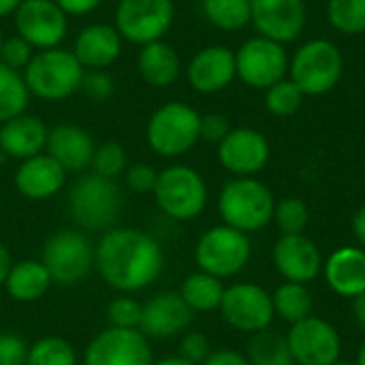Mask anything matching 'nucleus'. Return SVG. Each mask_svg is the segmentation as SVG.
I'll use <instances>...</instances> for the list:
<instances>
[{
  "instance_id": "nucleus-1",
  "label": "nucleus",
  "mask_w": 365,
  "mask_h": 365,
  "mask_svg": "<svg viewBox=\"0 0 365 365\" xmlns=\"http://www.w3.org/2000/svg\"><path fill=\"white\" fill-rule=\"evenodd\" d=\"M165 267V252L150 233L113 227L94 244V269L111 289L130 295L154 284Z\"/></svg>"
},
{
  "instance_id": "nucleus-2",
  "label": "nucleus",
  "mask_w": 365,
  "mask_h": 365,
  "mask_svg": "<svg viewBox=\"0 0 365 365\" xmlns=\"http://www.w3.org/2000/svg\"><path fill=\"white\" fill-rule=\"evenodd\" d=\"M124 207V197L115 180L86 173L68 190V212L79 231L105 233L115 227Z\"/></svg>"
},
{
  "instance_id": "nucleus-3",
  "label": "nucleus",
  "mask_w": 365,
  "mask_h": 365,
  "mask_svg": "<svg viewBox=\"0 0 365 365\" xmlns=\"http://www.w3.org/2000/svg\"><path fill=\"white\" fill-rule=\"evenodd\" d=\"M274 192L257 178H233L218 192L222 225L246 235L263 231L274 216Z\"/></svg>"
},
{
  "instance_id": "nucleus-4",
  "label": "nucleus",
  "mask_w": 365,
  "mask_h": 365,
  "mask_svg": "<svg viewBox=\"0 0 365 365\" xmlns=\"http://www.w3.org/2000/svg\"><path fill=\"white\" fill-rule=\"evenodd\" d=\"M83 73L86 68L79 64L73 51L53 47L32 56L30 64L24 68V81L30 94L58 103L79 90Z\"/></svg>"
},
{
  "instance_id": "nucleus-5",
  "label": "nucleus",
  "mask_w": 365,
  "mask_h": 365,
  "mask_svg": "<svg viewBox=\"0 0 365 365\" xmlns=\"http://www.w3.org/2000/svg\"><path fill=\"white\" fill-rule=\"evenodd\" d=\"M148 145L165 158H178L201 141V113L180 101L158 107L145 126Z\"/></svg>"
},
{
  "instance_id": "nucleus-6",
  "label": "nucleus",
  "mask_w": 365,
  "mask_h": 365,
  "mask_svg": "<svg viewBox=\"0 0 365 365\" xmlns=\"http://www.w3.org/2000/svg\"><path fill=\"white\" fill-rule=\"evenodd\" d=\"M152 195L158 210L178 222L199 218L207 205V184L203 175L188 165H171L163 169Z\"/></svg>"
},
{
  "instance_id": "nucleus-7",
  "label": "nucleus",
  "mask_w": 365,
  "mask_h": 365,
  "mask_svg": "<svg viewBox=\"0 0 365 365\" xmlns=\"http://www.w3.org/2000/svg\"><path fill=\"white\" fill-rule=\"evenodd\" d=\"M344 71V58L336 43L312 38L304 43L289 62V79L304 96H323L331 92Z\"/></svg>"
},
{
  "instance_id": "nucleus-8",
  "label": "nucleus",
  "mask_w": 365,
  "mask_h": 365,
  "mask_svg": "<svg viewBox=\"0 0 365 365\" xmlns=\"http://www.w3.org/2000/svg\"><path fill=\"white\" fill-rule=\"evenodd\" d=\"M252 257L250 237L227 225L207 229L195 246V263L199 272L216 276L220 280L233 278L246 269Z\"/></svg>"
},
{
  "instance_id": "nucleus-9",
  "label": "nucleus",
  "mask_w": 365,
  "mask_h": 365,
  "mask_svg": "<svg viewBox=\"0 0 365 365\" xmlns=\"http://www.w3.org/2000/svg\"><path fill=\"white\" fill-rule=\"evenodd\" d=\"M41 263L53 284H79L94 269V244L79 229H60L43 244Z\"/></svg>"
},
{
  "instance_id": "nucleus-10",
  "label": "nucleus",
  "mask_w": 365,
  "mask_h": 365,
  "mask_svg": "<svg viewBox=\"0 0 365 365\" xmlns=\"http://www.w3.org/2000/svg\"><path fill=\"white\" fill-rule=\"evenodd\" d=\"M218 310L229 327L250 336L269 329L276 319L272 293L255 282H235L231 287H225Z\"/></svg>"
},
{
  "instance_id": "nucleus-11",
  "label": "nucleus",
  "mask_w": 365,
  "mask_h": 365,
  "mask_svg": "<svg viewBox=\"0 0 365 365\" xmlns=\"http://www.w3.org/2000/svg\"><path fill=\"white\" fill-rule=\"evenodd\" d=\"M173 0H120L115 9V30L122 38L148 45L163 41L173 24Z\"/></svg>"
},
{
  "instance_id": "nucleus-12",
  "label": "nucleus",
  "mask_w": 365,
  "mask_h": 365,
  "mask_svg": "<svg viewBox=\"0 0 365 365\" xmlns=\"http://www.w3.org/2000/svg\"><path fill=\"white\" fill-rule=\"evenodd\" d=\"M235 68L248 88L267 90L287 77L289 56L284 45L265 36H252L235 51Z\"/></svg>"
},
{
  "instance_id": "nucleus-13",
  "label": "nucleus",
  "mask_w": 365,
  "mask_h": 365,
  "mask_svg": "<svg viewBox=\"0 0 365 365\" xmlns=\"http://www.w3.org/2000/svg\"><path fill=\"white\" fill-rule=\"evenodd\" d=\"M287 344L295 365H331L342 355V338L338 329L314 314L291 325L287 331Z\"/></svg>"
},
{
  "instance_id": "nucleus-14",
  "label": "nucleus",
  "mask_w": 365,
  "mask_h": 365,
  "mask_svg": "<svg viewBox=\"0 0 365 365\" xmlns=\"http://www.w3.org/2000/svg\"><path fill=\"white\" fill-rule=\"evenodd\" d=\"M154 353L150 340L139 329L105 327L83 353V365H152Z\"/></svg>"
},
{
  "instance_id": "nucleus-15",
  "label": "nucleus",
  "mask_w": 365,
  "mask_h": 365,
  "mask_svg": "<svg viewBox=\"0 0 365 365\" xmlns=\"http://www.w3.org/2000/svg\"><path fill=\"white\" fill-rule=\"evenodd\" d=\"M17 34L34 49H53L68 30V15L53 0H21L15 11Z\"/></svg>"
},
{
  "instance_id": "nucleus-16",
  "label": "nucleus",
  "mask_w": 365,
  "mask_h": 365,
  "mask_svg": "<svg viewBox=\"0 0 365 365\" xmlns=\"http://www.w3.org/2000/svg\"><path fill=\"white\" fill-rule=\"evenodd\" d=\"M272 150L267 137L250 126L231 128L218 143V163L235 178H255L269 163Z\"/></svg>"
},
{
  "instance_id": "nucleus-17",
  "label": "nucleus",
  "mask_w": 365,
  "mask_h": 365,
  "mask_svg": "<svg viewBox=\"0 0 365 365\" xmlns=\"http://www.w3.org/2000/svg\"><path fill=\"white\" fill-rule=\"evenodd\" d=\"M250 24L259 36L280 45L295 41L306 26L304 0H250Z\"/></svg>"
},
{
  "instance_id": "nucleus-18",
  "label": "nucleus",
  "mask_w": 365,
  "mask_h": 365,
  "mask_svg": "<svg viewBox=\"0 0 365 365\" xmlns=\"http://www.w3.org/2000/svg\"><path fill=\"white\" fill-rule=\"evenodd\" d=\"M272 261L276 272L284 282L310 284L323 272V257L319 246L304 233L280 235L272 250Z\"/></svg>"
},
{
  "instance_id": "nucleus-19",
  "label": "nucleus",
  "mask_w": 365,
  "mask_h": 365,
  "mask_svg": "<svg viewBox=\"0 0 365 365\" xmlns=\"http://www.w3.org/2000/svg\"><path fill=\"white\" fill-rule=\"evenodd\" d=\"M192 314L178 291H163L143 304L139 331L148 340H169L188 331Z\"/></svg>"
},
{
  "instance_id": "nucleus-20",
  "label": "nucleus",
  "mask_w": 365,
  "mask_h": 365,
  "mask_svg": "<svg viewBox=\"0 0 365 365\" xmlns=\"http://www.w3.org/2000/svg\"><path fill=\"white\" fill-rule=\"evenodd\" d=\"M66 175V169L56 158H51L47 152H41L32 158L21 160L15 171L13 184L24 199L47 201L64 188Z\"/></svg>"
},
{
  "instance_id": "nucleus-21",
  "label": "nucleus",
  "mask_w": 365,
  "mask_h": 365,
  "mask_svg": "<svg viewBox=\"0 0 365 365\" xmlns=\"http://www.w3.org/2000/svg\"><path fill=\"white\" fill-rule=\"evenodd\" d=\"M237 77L235 53L225 45H210L197 51L188 64V81L201 94H214Z\"/></svg>"
},
{
  "instance_id": "nucleus-22",
  "label": "nucleus",
  "mask_w": 365,
  "mask_h": 365,
  "mask_svg": "<svg viewBox=\"0 0 365 365\" xmlns=\"http://www.w3.org/2000/svg\"><path fill=\"white\" fill-rule=\"evenodd\" d=\"M323 278L340 297L365 293V250L361 246H340L323 261Z\"/></svg>"
},
{
  "instance_id": "nucleus-23",
  "label": "nucleus",
  "mask_w": 365,
  "mask_h": 365,
  "mask_svg": "<svg viewBox=\"0 0 365 365\" xmlns=\"http://www.w3.org/2000/svg\"><path fill=\"white\" fill-rule=\"evenodd\" d=\"M45 150L66 169V173H81L92 165L96 145L86 128L77 124H58L49 130Z\"/></svg>"
},
{
  "instance_id": "nucleus-24",
  "label": "nucleus",
  "mask_w": 365,
  "mask_h": 365,
  "mask_svg": "<svg viewBox=\"0 0 365 365\" xmlns=\"http://www.w3.org/2000/svg\"><path fill=\"white\" fill-rule=\"evenodd\" d=\"M122 51V36L115 26L107 24H90L86 26L77 38L73 53L79 64L88 71H105V66L113 64Z\"/></svg>"
},
{
  "instance_id": "nucleus-25",
  "label": "nucleus",
  "mask_w": 365,
  "mask_h": 365,
  "mask_svg": "<svg viewBox=\"0 0 365 365\" xmlns=\"http://www.w3.org/2000/svg\"><path fill=\"white\" fill-rule=\"evenodd\" d=\"M49 128L36 115L21 113L4 124H0V152L26 160L41 154L47 145Z\"/></svg>"
},
{
  "instance_id": "nucleus-26",
  "label": "nucleus",
  "mask_w": 365,
  "mask_h": 365,
  "mask_svg": "<svg viewBox=\"0 0 365 365\" xmlns=\"http://www.w3.org/2000/svg\"><path fill=\"white\" fill-rule=\"evenodd\" d=\"M137 68L145 83L154 88H167L178 79L182 62H180L178 51L169 43L154 41V43L143 45V49L139 51Z\"/></svg>"
},
{
  "instance_id": "nucleus-27",
  "label": "nucleus",
  "mask_w": 365,
  "mask_h": 365,
  "mask_svg": "<svg viewBox=\"0 0 365 365\" xmlns=\"http://www.w3.org/2000/svg\"><path fill=\"white\" fill-rule=\"evenodd\" d=\"M51 284H53L51 276L41 261L24 259V261L13 263L6 276L4 289L11 299L19 304H32V302H38L49 291Z\"/></svg>"
},
{
  "instance_id": "nucleus-28",
  "label": "nucleus",
  "mask_w": 365,
  "mask_h": 365,
  "mask_svg": "<svg viewBox=\"0 0 365 365\" xmlns=\"http://www.w3.org/2000/svg\"><path fill=\"white\" fill-rule=\"evenodd\" d=\"M178 293L192 312H212L220 308L225 284L216 276H210L205 272H195L184 278Z\"/></svg>"
},
{
  "instance_id": "nucleus-29",
  "label": "nucleus",
  "mask_w": 365,
  "mask_h": 365,
  "mask_svg": "<svg viewBox=\"0 0 365 365\" xmlns=\"http://www.w3.org/2000/svg\"><path fill=\"white\" fill-rule=\"evenodd\" d=\"M272 304H274V314L289 325H295L312 317L314 310V299L308 284H297V282H282L272 293Z\"/></svg>"
},
{
  "instance_id": "nucleus-30",
  "label": "nucleus",
  "mask_w": 365,
  "mask_h": 365,
  "mask_svg": "<svg viewBox=\"0 0 365 365\" xmlns=\"http://www.w3.org/2000/svg\"><path fill=\"white\" fill-rule=\"evenodd\" d=\"M246 357L250 365H295L287 344V336L272 329H263L250 336Z\"/></svg>"
},
{
  "instance_id": "nucleus-31",
  "label": "nucleus",
  "mask_w": 365,
  "mask_h": 365,
  "mask_svg": "<svg viewBox=\"0 0 365 365\" xmlns=\"http://www.w3.org/2000/svg\"><path fill=\"white\" fill-rule=\"evenodd\" d=\"M30 90L19 71L0 62V124L21 115L28 107Z\"/></svg>"
},
{
  "instance_id": "nucleus-32",
  "label": "nucleus",
  "mask_w": 365,
  "mask_h": 365,
  "mask_svg": "<svg viewBox=\"0 0 365 365\" xmlns=\"http://www.w3.org/2000/svg\"><path fill=\"white\" fill-rule=\"evenodd\" d=\"M203 13L212 26L235 32L250 24V0H203Z\"/></svg>"
},
{
  "instance_id": "nucleus-33",
  "label": "nucleus",
  "mask_w": 365,
  "mask_h": 365,
  "mask_svg": "<svg viewBox=\"0 0 365 365\" xmlns=\"http://www.w3.org/2000/svg\"><path fill=\"white\" fill-rule=\"evenodd\" d=\"M26 365H77V353L68 340L45 336L30 344Z\"/></svg>"
},
{
  "instance_id": "nucleus-34",
  "label": "nucleus",
  "mask_w": 365,
  "mask_h": 365,
  "mask_svg": "<svg viewBox=\"0 0 365 365\" xmlns=\"http://www.w3.org/2000/svg\"><path fill=\"white\" fill-rule=\"evenodd\" d=\"M327 19L342 34H365V0H327Z\"/></svg>"
},
{
  "instance_id": "nucleus-35",
  "label": "nucleus",
  "mask_w": 365,
  "mask_h": 365,
  "mask_svg": "<svg viewBox=\"0 0 365 365\" xmlns=\"http://www.w3.org/2000/svg\"><path fill=\"white\" fill-rule=\"evenodd\" d=\"M272 222L278 227L280 235H299L308 229L310 207L297 197H287L282 201H276Z\"/></svg>"
},
{
  "instance_id": "nucleus-36",
  "label": "nucleus",
  "mask_w": 365,
  "mask_h": 365,
  "mask_svg": "<svg viewBox=\"0 0 365 365\" xmlns=\"http://www.w3.org/2000/svg\"><path fill=\"white\" fill-rule=\"evenodd\" d=\"M304 98H306L304 92L287 77L265 90V107L272 115H278V118L295 115L302 109Z\"/></svg>"
},
{
  "instance_id": "nucleus-37",
  "label": "nucleus",
  "mask_w": 365,
  "mask_h": 365,
  "mask_svg": "<svg viewBox=\"0 0 365 365\" xmlns=\"http://www.w3.org/2000/svg\"><path fill=\"white\" fill-rule=\"evenodd\" d=\"M90 167H92V173L107 178V180H115L126 171V152L120 143L107 141L94 150Z\"/></svg>"
},
{
  "instance_id": "nucleus-38",
  "label": "nucleus",
  "mask_w": 365,
  "mask_h": 365,
  "mask_svg": "<svg viewBox=\"0 0 365 365\" xmlns=\"http://www.w3.org/2000/svg\"><path fill=\"white\" fill-rule=\"evenodd\" d=\"M141 310H143V304H139L135 297L120 295V297L111 299V304L107 306V323H109V327L139 329Z\"/></svg>"
},
{
  "instance_id": "nucleus-39",
  "label": "nucleus",
  "mask_w": 365,
  "mask_h": 365,
  "mask_svg": "<svg viewBox=\"0 0 365 365\" xmlns=\"http://www.w3.org/2000/svg\"><path fill=\"white\" fill-rule=\"evenodd\" d=\"M32 45L28 43V41H24L19 34H15V36H9V38H4V43H2V49H0V62L4 64V66H9V68H13V71H21V68H26L28 64H30V60H32Z\"/></svg>"
},
{
  "instance_id": "nucleus-40",
  "label": "nucleus",
  "mask_w": 365,
  "mask_h": 365,
  "mask_svg": "<svg viewBox=\"0 0 365 365\" xmlns=\"http://www.w3.org/2000/svg\"><path fill=\"white\" fill-rule=\"evenodd\" d=\"M210 353H212V344L205 334H201V331H184L182 334L180 349H178V355L182 359L201 365L210 357Z\"/></svg>"
},
{
  "instance_id": "nucleus-41",
  "label": "nucleus",
  "mask_w": 365,
  "mask_h": 365,
  "mask_svg": "<svg viewBox=\"0 0 365 365\" xmlns=\"http://www.w3.org/2000/svg\"><path fill=\"white\" fill-rule=\"evenodd\" d=\"M79 90L94 103H103L113 94V79L105 71H88L83 73Z\"/></svg>"
},
{
  "instance_id": "nucleus-42",
  "label": "nucleus",
  "mask_w": 365,
  "mask_h": 365,
  "mask_svg": "<svg viewBox=\"0 0 365 365\" xmlns=\"http://www.w3.org/2000/svg\"><path fill=\"white\" fill-rule=\"evenodd\" d=\"M124 180H126V186L133 192L150 195V192H154L156 180H158V171H154V167L148 165V163H135V165L126 167Z\"/></svg>"
},
{
  "instance_id": "nucleus-43",
  "label": "nucleus",
  "mask_w": 365,
  "mask_h": 365,
  "mask_svg": "<svg viewBox=\"0 0 365 365\" xmlns=\"http://www.w3.org/2000/svg\"><path fill=\"white\" fill-rule=\"evenodd\" d=\"M30 344L11 331L0 334V365H26Z\"/></svg>"
},
{
  "instance_id": "nucleus-44",
  "label": "nucleus",
  "mask_w": 365,
  "mask_h": 365,
  "mask_svg": "<svg viewBox=\"0 0 365 365\" xmlns=\"http://www.w3.org/2000/svg\"><path fill=\"white\" fill-rule=\"evenodd\" d=\"M231 133V124L222 113H205L201 115V139L207 143H220Z\"/></svg>"
},
{
  "instance_id": "nucleus-45",
  "label": "nucleus",
  "mask_w": 365,
  "mask_h": 365,
  "mask_svg": "<svg viewBox=\"0 0 365 365\" xmlns=\"http://www.w3.org/2000/svg\"><path fill=\"white\" fill-rule=\"evenodd\" d=\"M201 365H250L248 357L240 351H233V349H218V351H212L210 357L203 361Z\"/></svg>"
},
{
  "instance_id": "nucleus-46",
  "label": "nucleus",
  "mask_w": 365,
  "mask_h": 365,
  "mask_svg": "<svg viewBox=\"0 0 365 365\" xmlns=\"http://www.w3.org/2000/svg\"><path fill=\"white\" fill-rule=\"evenodd\" d=\"M66 15H86L92 13L103 0H53Z\"/></svg>"
},
{
  "instance_id": "nucleus-47",
  "label": "nucleus",
  "mask_w": 365,
  "mask_h": 365,
  "mask_svg": "<svg viewBox=\"0 0 365 365\" xmlns=\"http://www.w3.org/2000/svg\"><path fill=\"white\" fill-rule=\"evenodd\" d=\"M353 235L357 240V244L365 250V203L353 214Z\"/></svg>"
},
{
  "instance_id": "nucleus-48",
  "label": "nucleus",
  "mask_w": 365,
  "mask_h": 365,
  "mask_svg": "<svg viewBox=\"0 0 365 365\" xmlns=\"http://www.w3.org/2000/svg\"><path fill=\"white\" fill-rule=\"evenodd\" d=\"M353 319H355V325L365 331V293L353 297Z\"/></svg>"
},
{
  "instance_id": "nucleus-49",
  "label": "nucleus",
  "mask_w": 365,
  "mask_h": 365,
  "mask_svg": "<svg viewBox=\"0 0 365 365\" xmlns=\"http://www.w3.org/2000/svg\"><path fill=\"white\" fill-rule=\"evenodd\" d=\"M11 267H13L11 252H9V248H6V246L0 242V287H4V282H6V276H9Z\"/></svg>"
},
{
  "instance_id": "nucleus-50",
  "label": "nucleus",
  "mask_w": 365,
  "mask_h": 365,
  "mask_svg": "<svg viewBox=\"0 0 365 365\" xmlns=\"http://www.w3.org/2000/svg\"><path fill=\"white\" fill-rule=\"evenodd\" d=\"M19 2H21V0H0V17L15 13L17 6H19Z\"/></svg>"
},
{
  "instance_id": "nucleus-51",
  "label": "nucleus",
  "mask_w": 365,
  "mask_h": 365,
  "mask_svg": "<svg viewBox=\"0 0 365 365\" xmlns=\"http://www.w3.org/2000/svg\"><path fill=\"white\" fill-rule=\"evenodd\" d=\"M152 365H195V364H190V361L182 359L180 355H175V357H163V359H154V364Z\"/></svg>"
},
{
  "instance_id": "nucleus-52",
  "label": "nucleus",
  "mask_w": 365,
  "mask_h": 365,
  "mask_svg": "<svg viewBox=\"0 0 365 365\" xmlns=\"http://www.w3.org/2000/svg\"><path fill=\"white\" fill-rule=\"evenodd\" d=\"M357 365H365V340L364 344L359 346V353H357V361H355Z\"/></svg>"
},
{
  "instance_id": "nucleus-53",
  "label": "nucleus",
  "mask_w": 365,
  "mask_h": 365,
  "mask_svg": "<svg viewBox=\"0 0 365 365\" xmlns=\"http://www.w3.org/2000/svg\"><path fill=\"white\" fill-rule=\"evenodd\" d=\"M331 365H357V364H353V361H342V359H338L336 364H331Z\"/></svg>"
},
{
  "instance_id": "nucleus-54",
  "label": "nucleus",
  "mask_w": 365,
  "mask_h": 365,
  "mask_svg": "<svg viewBox=\"0 0 365 365\" xmlns=\"http://www.w3.org/2000/svg\"><path fill=\"white\" fill-rule=\"evenodd\" d=\"M2 43H4V34H2V28H0V49H2Z\"/></svg>"
}]
</instances>
